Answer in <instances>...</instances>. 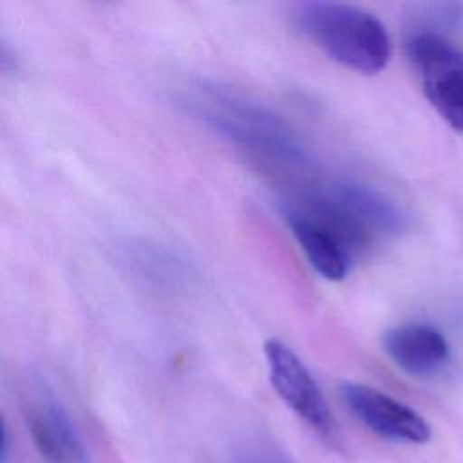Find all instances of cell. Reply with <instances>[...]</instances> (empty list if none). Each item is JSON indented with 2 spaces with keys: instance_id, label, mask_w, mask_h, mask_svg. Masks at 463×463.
Listing matches in <instances>:
<instances>
[{
  "instance_id": "6da1fadb",
  "label": "cell",
  "mask_w": 463,
  "mask_h": 463,
  "mask_svg": "<svg viewBox=\"0 0 463 463\" xmlns=\"http://www.w3.org/2000/svg\"><path fill=\"white\" fill-rule=\"evenodd\" d=\"M188 103L206 127L262 161L295 166L306 159L302 143L282 118L233 90L201 85Z\"/></svg>"
},
{
  "instance_id": "7a4b0ae2",
  "label": "cell",
  "mask_w": 463,
  "mask_h": 463,
  "mask_svg": "<svg viewBox=\"0 0 463 463\" xmlns=\"http://www.w3.org/2000/svg\"><path fill=\"white\" fill-rule=\"evenodd\" d=\"M297 27L329 58L362 74H378L391 58L385 25L369 11L340 2H304Z\"/></svg>"
},
{
  "instance_id": "3957f363",
  "label": "cell",
  "mask_w": 463,
  "mask_h": 463,
  "mask_svg": "<svg viewBox=\"0 0 463 463\" xmlns=\"http://www.w3.org/2000/svg\"><path fill=\"white\" fill-rule=\"evenodd\" d=\"M291 203L333 230L353 253L378 237H389L405 228V215L394 201L349 179L331 181L306 199Z\"/></svg>"
},
{
  "instance_id": "277c9868",
  "label": "cell",
  "mask_w": 463,
  "mask_h": 463,
  "mask_svg": "<svg viewBox=\"0 0 463 463\" xmlns=\"http://www.w3.org/2000/svg\"><path fill=\"white\" fill-rule=\"evenodd\" d=\"M407 56L429 103L452 130L463 132V49L438 33L421 31L407 40Z\"/></svg>"
},
{
  "instance_id": "5b68a950",
  "label": "cell",
  "mask_w": 463,
  "mask_h": 463,
  "mask_svg": "<svg viewBox=\"0 0 463 463\" xmlns=\"http://www.w3.org/2000/svg\"><path fill=\"white\" fill-rule=\"evenodd\" d=\"M269 382L282 402L322 436L335 432L327 402L306 364L297 353L277 338L264 344Z\"/></svg>"
},
{
  "instance_id": "8992f818",
  "label": "cell",
  "mask_w": 463,
  "mask_h": 463,
  "mask_svg": "<svg viewBox=\"0 0 463 463\" xmlns=\"http://www.w3.org/2000/svg\"><path fill=\"white\" fill-rule=\"evenodd\" d=\"M340 396L351 414L369 430L398 441L427 443L429 423L411 407L365 383L344 382Z\"/></svg>"
},
{
  "instance_id": "52a82bcc",
  "label": "cell",
  "mask_w": 463,
  "mask_h": 463,
  "mask_svg": "<svg viewBox=\"0 0 463 463\" xmlns=\"http://www.w3.org/2000/svg\"><path fill=\"white\" fill-rule=\"evenodd\" d=\"M27 423L38 452L49 463H87L74 423L45 385H36L29 398Z\"/></svg>"
},
{
  "instance_id": "ba28073f",
  "label": "cell",
  "mask_w": 463,
  "mask_h": 463,
  "mask_svg": "<svg viewBox=\"0 0 463 463\" xmlns=\"http://www.w3.org/2000/svg\"><path fill=\"white\" fill-rule=\"evenodd\" d=\"M282 215L311 268L331 282L345 279L353 255L345 242L326 224L291 203H284Z\"/></svg>"
},
{
  "instance_id": "9c48e42d",
  "label": "cell",
  "mask_w": 463,
  "mask_h": 463,
  "mask_svg": "<svg viewBox=\"0 0 463 463\" xmlns=\"http://www.w3.org/2000/svg\"><path fill=\"white\" fill-rule=\"evenodd\" d=\"M383 351L403 373L427 376L441 369L449 360V344L432 326L409 322L385 331Z\"/></svg>"
},
{
  "instance_id": "30bf717a",
  "label": "cell",
  "mask_w": 463,
  "mask_h": 463,
  "mask_svg": "<svg viewBox=\"0 0 463 463\" xmlns=\"http://www.w3.org/2000/svg\"><path fill=\"white\" fill-rule=\"evenodd\" d=\"M125 269L145 286L174 291L188 282L190 268L175 251L146 241L127 242L119 255Z\"/></svg>"
},
{
  "instance_id": "8fae6325",
  "label": "cell",
  "mask_w": 463,
  "mask_h": 463,
  "mask_svg": "<svg viewBox=\"0 0 463 463\" xmlns=\"http://www.w3.org/2000/svg\"><path fill=\"white\" fill-rule=\"evenodd\" d=\"M242 463H291L286 456L271 449H255L242 458Z\"/></svg>"
}]
</instances>
